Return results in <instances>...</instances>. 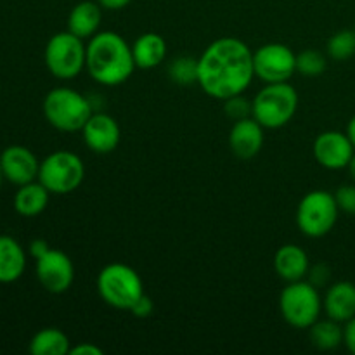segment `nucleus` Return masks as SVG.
Masks as SVG:
<instances>
[{"label": "nucleus", "instance_id": "obj_1", "mask_svg": "<svg viewBox=\"0 0 355 355\" xmlns=\"http://www.w3.org/2000/svg\"><path fill=\"white\" fill-rule=\"evenodd\" d=\"M253 78V52L236 37L211 42L198 58V83L214 99L225 101L243 94Z\"/></svg>", "mask_w": 355, "mask_h": 355}, {"label": "nucleus", "instance_id": "obj_2", "mask_svg": "<svg viewBox=\"0 0 355 355\" xmlns=\"http://www.w3.org/2000/svg\"><path fill=\"white\" fill-rule=\"evenodd\" d=\"M85 69L101 85H121L135 69L132 47L116 31H97L87 44Z\"/></svg>", "mask_w": 355, "mask_h": 355}, {"label": "nucleus", "instance_id": "obj_3", "mask_svg": "<svg viewBox=\"0 0 355 355\" xmlns=\"http://www.w3.org/2000/svg\"><path fill=\"white\" fill-rule=\"evenodd\" d=\"M92 113V103L78 90L69 87H55L49 90L44 99L45 120L59 132H82Z\"/></svg>", "mask_w": 355, "mask_h": 355}, {"label": "nucleus", "instance_id": "obj_4", "mask_svg": "<svg viewBox=\"0 0 355 355\" xmlns=\"http://www.w3.org/2000/svg\"><path fill=\"white\" fill-rule=\"evenodd\" d=\"M101 300L116 311H128L144 295V284L137 270L127 263H107L96 279Z\"/></svg>", "mask_w": 355, "mask_h": 355}, {"label": "nucleus", "instance_id": "obj_5", "mask_svg": "<svg viewBox=\"0 0 355 355\" xmlns=\"http://www.w3.org/2000/svg\"><path fill=\"white\" fill-rule=\"evenodd\" d=\"M298 107V94L290 82L266 83L252 99V116L263 128H281L290 123Z\"/></svg>", "mask_w": 355, "mask_h": 355}, {"label": "nucleus", "instance_id": "obj_6", "mask_svg": "<svg viewBox=\"0 0 355 355\" xmlns=\"http://www.w3.org/2000/svg\"><path fill=\"white\" fill-rule=\"evenodd\" d=\"M279 311L291 328L309 329L321 318L322 297L319 288L305 279L288 283L279 295Z\"/></svg>", "mask_w": 355, "mask_h": 355}, {"label": "nucleus", "instance_id": "obj_7", "mask_svg": "<svg viewBox=\"0 0 355 355\" xmlns=\"http://www.w3.org/2000/svg\"><path fill=\"white\" fill-rule=\"evenodd\" d=\"M49 73L59 80H73L85 69L87 45L71 31H59L49 38L44 52Z\"/></svg>", "mask_w": 355, "mask_h": 355}, {"label": "nucleus", "instance_id": "obj_8", "mask_svg": "<svg viewBox=\"0 0 355 355\" xmlns=\"http://www.w3.org/2000/svg\"><path fill=\"white\" fill-rule=\"evenodd\" d=\"M340 208L335 194L315 189L305 194L297 208L298 231L307 238H322L329 234L338 220Z\"/></svg>", "mask_w": 355, "mask_h": 355}, {"label": "nucleus", "instance_id": "obj_9", "mask_svg": "<svg viewBox=\"0 0 355 355\" xmlns=\"http://www.w3.org/2000/svg\"><path fill=\"white\" fill-rule=\"evenodd\" d=\"M85 179L82 158L71 151H54L40 162L38 180L51 194H69L78 189Z\"/></svg>", "mask_w": 355, "mask_h": 355}, {"label": "nucleus", "instance_id": "obj_10", "mask_svg": "<svg viewBox=\"0 0 355 355\" xmlns=\"http://www.w3.org/2000/svg\"><path fill=\"white\" fill-rule=\"evenodd\" d=\"M253 71L263 83L290 82L297 73V54L284 44H266L253 52Z\"/></svg>", "mask_w": 355, "mask_h": 355}, {"label": "nucleus", "instance_id": "obj_11", "mask_svg": "<svg viewBox=\"0 0 355 355\" xmlns=\"http://www.w3.org/2000/svg\"><path fill=\"white\" fill-rule=\"evenodd\" d=\"M35 274L45 291L61 295L68 291L75 281V266L64 252L51 248L35 260Z\"/></svg>", "mask_w": 355, "mask_h": 355}, {"label": "nucleus", "instance_id": "obj_12", "mask_svg": "<svg viewBox=\"0 0 355 355\" xmlns=\"http://www.w3.org/2000/svg\"><path fill=\"white\" fill-rule=\"evenodd\" d=\"M315 162L328 170L347 168L355 148L347 132L326 130L315 137L312 146Z\"/></svg>", "mask_w": 355, "mask_h": 355}, {"label": "nucleus", "instance_id": "obj_13", "mask_svg": "<svg viewBox=\"0 0 355 355\" xmlns=\"http://www.w3.org/2000/svg\"><path fill=\"white\" fill-rule=\"evenodd\" d=\"M83 142L87 148L97 155H107L118 148L121 130L118 121L111 114L92 113L82 128Z\"/></svg>", "mask_w": 355, "mask_h": 355}, {"label": "nucleus", "instance_id": "obj_14", "mask_svg": "<svg viewBox=\"0 0 355 355\" xmlns=\"http://www.w3.org/2000/svg\"><path fill=\"white\" fill-rule=\"evenodd\" d=\"M0 162H2L3 179L14 186H23L38 179L40 162L26 146L14 144L6 148L0 153Z\"/></svg>", "mask_w": 355, "mask_h": 355}, {"label": "nucleus", "instance_id": "obj_15", "mask_svg": "<svg viewBox=\"0 0 355 355\" xmlns=\"http://www.w3.org/2000/svg\"><path fill=\"white\" fill-rule=\"evenodd\" d=\"M266 128L253 116L238 120L229 132V148L239 159H252L262 151Z\"/></svg>", "mask_w": 355, "mask_h": 355}, {"label": "nucleus", "instance_id": "obj_16", "mask_svg": "<svg viewBox=\"0 0 355 355\" xmlns=\"http://www.w3.org/2000/svg\"><path fill=\"white\" fill-rule=\"evenodd\" d=\"M322 311L329 319L342 324L355 318V284L350 281L329 284L322 297Z\"/></svg>", "mask_w": 355, "mask_h": 355}, {"label": "nucleus", "instance_id": "obj_17", "mask_svg": "<svg viewBox=\"0 0 355 355\" xmlns=\"http://www.w3.org/2000/svg\"><path fill=\"white\" fill-rule=\"evenodd\" d=\"M311 262L302 246L283 245L274 255V270L286 283H295L307 277Z\"/></svg>", "mask_w": 355, "mask_h": 355}, {"label": "nucleus", "instance_id": "obj_18", "mask_svg": "<svg viewBox=\"0 0 355 355\" xmlns=\"http://www.w3.org/2000/svg\"><path fill=\"white\" fill-rule=\"evenodd\" d=\"M26 270V252L12 236L0 234V283H16Z\"/></svg>", "mask_w": 355, "mask_h": 355}, {"label": "nucleus", "instance_id": "obj_19", "mask_svg": "<svg viewBox=\"0 0 355 355\" xmlns=\"http://www.w3.org/2000/svg\"><path fill=\"white\" fill-rule=\"evenodd\" d=\"M101 9L103 7L99 6V2H92V0H83L76 3L68 16V31L83 40L94 37L99 31L101 21H103Z\"/></svg>", "mask_w": 355, "mask_h": 355}, {"label": "nucleus", "instance_id": "obj_20", "mask_svg": "<svg viewBox=\"0 0 355 355\" xmlns=\"http://www.w3.org/2000/svg\"><path fill=\"white\" fill-rule=\"evenodd\" d=\"M49 198H51V193L38 179L23 184V186H17L16 194H14V210L21 217H37L47 208Z\"/></svg>", "mask_w": 355, "mask_h": 355}, {"label": "nucleus", "instance_id": "obj_21", "mask_svg": "<svg viewBox=\"0 0 355 355\" xmlns=\"http://www.w3.org/2000/svg\"><path fill=\"white\" fill-rule=\"evenodd\" d=\"M135 68L153 69L162 64L166 58V42L158 33H142L132 45Z\"/></svg>", "mask_w": 355, "mask_h": 355}, {"label": "nucleus", "instance_id": "obj_22", "mask_svg": "<svg viewBox=\"0 0 355 355\" xmlns=\"http://www.w3.org/2000/svg\"><path fill=\"white\" fill-rule=\"evenodd\" d=\"M28 350L33 355H66L71 350V342L62 329L44 328L35 333Z\"/></svg>", "mask_w": 355, "mask_h": 355}, {"label": "nucleus", "instance_id": "obj_23", "mask_svg": "<svg viewBox=\"0 0 355 355\" xmlns=\"http://www.w3.org/2000/svg\"><path fill=\"white\" fill-rule=\"evenodd\" d=\"M309 338L312 345L319 350H335L343 343V326L342 322L324 319V321H315L309 328Z\"/></svg>", "mask_w": 355, "mask_h": 355}, {"label": "nucleus", "instance_id": "obj_24", "mask_svg": "<svg viewBox=\"0 0 355 355\" xmlns=\"http://www.w3.org/2000/svg\"><path fill=\"white\" fill-rule=\"evenodd\" d=\"M328 55L335 61H347L355 55V30H340L326 44Z\"/></svg>", "mask_w": 355, "mask_h": 355}, {"label": "nucleus", "instance_id": "obj_25", "mask_svg": "<svg viewBox=\"0 0 355 355\" xmlns=\"http://www.w3.org/2000/svg\"><path fill=\"white\" fill-rule=\"evenodd\" d=\"M168 76L173 83L179 85L198 83V59L187 55L173 59L168 66Z\"/></svg>", "mask_w": 355, "mask_h": 355}, {"label": "nucleus", "instance_id": "obj_26", "mask_svg": "<svg viewBox=\"0 0 355 355\" xmlns=\"http://www.w3.org/2000/svg\"><path fill=\"white\" fill-rule=\"evenodd\" d=\"M328 68V61L324 55L314 49H307V51L297 54V71L304 76H321Z\"/></svg>", "mask_w": 355, "mask_h": 355}, {"label": "nucleus", "instance_id": "obj_27", "mask_svg": "<svg viewBox=\"0 0 355 355\" xmlns=\"http://www.w3.org/2000/svg\"><path fill=\"white\" fill-rule=\"evenodd\" d=\"M224 111L232 121L245 120L252 116V101L246 99L243 94H238L224 101Z\"/></svg>", "mask_w": 355, "mask_h": 355}, {"label": "nucleus", "instance_id": "obj_28", "mask_svg": "<svg viewBox=\"0 0 355 355\" xmlns=\"http://www.w3.org/2000/svg\"><path fill=\"white\" fill-rule=\"evenodd\" d=\"M340 211L355 215V184H343L335 193Z\"/></svg>", "mask_w": 355, "mask_h": 355}, {"label": "nucleus", "instance_id": "obj_29", "mask_svg": "<svg viewBox=\"0 0 355 355\" xmlns=\"http://www.w3.org/2000/svg\"><path fill=\"white\" fill-rule=\"evenodd\" d=\"M307 281L311 284H314L315 288H328L329 281H331V269H329L326 263H318V266H312L309 269Z\"/></svg>", "mask_w": 355, "mask_h": 355}, {"label": "nucleus", "instance_id": "obj_30", "mask_svg": "<svg viewBox=\"0 0 355 355\" xmlns=\"http://www.w3.org/2000/svg\"><path fill=\"white\" fill-rule=\"evenodd\" d=\"M153 311H155V305H153L151 298L146 297V293L142 295V297L135 302L134 307L130 309L132 315H135V318H139V319L149 318V315L153 314Z\"/></svg>", "mask_w": 355, "mask_h": 355}, {"label": "nucleus", "instance_id": "obj_31", "mask_svg": "<svg viewBox=\"0 0 355 355\" xmlns=\"http://www.w3.org/2000/svg\"><path fill=\"white\" fill-rule=\"evenodd\" d=\"M343 343L350 354L355 355V318L345 322L343 326Z\"/></svg>", "mask_w": 355, "mask_h": 355}, {"label": "nucleus", "instance_id": "obj_32", "mask_svg": "<svg viewBox=\"0 0 355 355\" xmlns=\"http://www.w3.org/2000/svg\"><path fill=\"white\" fill-rule=\"evenodd\" d=\"M69 354L71 355H103V349H99V347L94 345V343H90V342H83V343H80V345L71 347Z\"/></svg>", "mask_w": 355, "mask_h": 355}, {"label": "nucleus", "instance_id": "obj_33", "mask_svg": "<svg viewBox=\"0 0 355 355\" xmlns=\"http://www.w3.org/2000/svg\"><path fill=\"white\" fill-rule=\"evenodd\" d=\"M49 250H51V246H49V243L45 241V239H33V241L30 243V248H28V252H30V255L37 260V259H40L44 253H47Z\"/></svg>", "mask_w": 355, "mask_h": 355}, {"label": "nucleus", "instance_id": "obj_34", "mask_svg": "<svg viewBox=\"0 0 355 355\" xmlns=\"http://www.w3.org/2000/svg\"><path fill=\"white\" fill-rule=\"evenodd\" d=\"M97 2H99V6L103 7V9L120 10V9H125L132 0H97Z\"/></svg>", "mask_w": 355, "mask_h": 355}, {"label": "nucleus", "instance_id": "obj_35", "mask_svg": "<svg viewBox=\"0 0 355 355\" xmlns=\"http://www.w3.org/2000/svg\"><path fill=\"white\" fill-rule=\"evenodd\" d=\"M347 135L350 137V141H352L354 148H355V114L352 118H350L349 125H347Z\"/></svg>", "mask_w": 355, "mask_h": 355}, {"label": "nucleus", "instance_id": "obj_36", "mask_svg": "<svg viewBox=\"0 0 355 355\" xmlns=\"http://www.w3.org/2000/svg\"><path fill=\"white\" fill-rule=\"evenodd\" d=\"M347 170H349V175H350V179H352L354 182H355V153H354V156H352V158H350L349 165H347Z\"/></svg>", "mask_w": 355, "mask_h": 355}, {"label": "nucleus", "instance_id": "obj_37", "mask_svg": "<svg viewBox=\"0 0 355 355\" xmlns=\"http://www.w3.org/2000/svg\"><path fill=\"white\" fill-rule=\"evenodd\" d=\"M3 180V170H2V162H0V182Z\"/></svg>", "mask_w": 355, "mask_h": 355}]
</instances>
